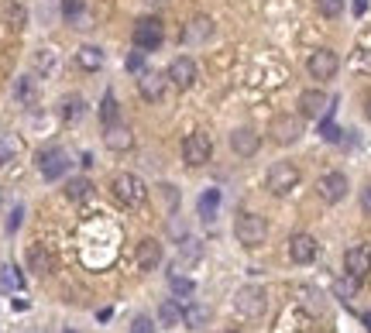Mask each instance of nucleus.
<instances>
[{"label": "nucleus", "mask_w": 371, "mask_h": 333, "mask_svg": "<svg viewBox=\"0 0 371 333\" xmlns=\"http://www.w3.org/2000/svg\"><path fill=\"white\" fill-rule=\"evenodd\" d=\"M162 38H165V31H162V21H159V17H138V21H134V31H131L134 48H141V52L159 48Z\"/></svg>", "instance_id": "20e7f679"}, {"label": "nucleus", "mask_w": 371, "mask_h": 333, "mask_svg": "<svg viewBox=\"0 0 371 333\" xmlns=\"http://www.w3.org/2000/svg\"><path fill=\"white\" fill-rule=\"evenodd\" d=\"M159 196H162L165 213H176V206H179V189H176L172 182H162V186H159Z\"/></svg>", "instance_id": "c85d7f7f"}, {"label": "nucleus", "mask_w": 371, "mask_h": 333, "mask_svg": "<svg viewBox=\"0 0 371 333\" xmlns=\"http://www.w3.org/2000/svg\"><path fill=\"white\" fill-rule=\"evenodd\" d=\"M0 282H3L7 289H21V271H17L14 264H3V268H0Z\"/></svg>", "instance_id": "473e14b6"}, {"label": "nucleus", "mask_w": 371, "mask_h": 333, "mask_svg": "<svg viewBox=\"0 0 371 333\" xmlns=\"http://www.w3.org/2000/svg\"><path fill=\"white\" fill-rule=\"evenodd\" d=\"M35 66H38V73H52V69H55V55H52L48 48H42V52L35 55Z\"/></svg>", "instance_id": "e433bc0d"}, {"label": "nucleus", "mask_w": 371, "mask_h": 333, "mask_svg": "<svg viewBox=\"0 0 371 333\" xmlns=\"http://www.w3.org/2000/svg\"><path fill=\"white\" fill-rule=\"evenodd\" d=\"M124 69H127V73H141V69H145V52H141V48H138V52H127Z\"/></svg>", "instance_id": "4c0bfd02"}, {"label": "nucleus", "mask_w": 371, "mask_h": 333, "mask_svg": "<svg viewBox=\"0 0 371 333\" xmlns=\"http://www.w3.org/2000/svg\"><path fill=\"white\" fill-rule=\"evenodd\" d=\"M320 138H323V141H341V127L330 124V120H323V124H320Z\"/></svg>", "instance_id": "58836bf2"}, {"label": "nucleus", "mask_w": 371, "mask_h": 333, "mask_svg": "<svg viewBox=\"0 0 371 333\" xmlns=\"http://www.w3.org/2000/svg\"><path fill=\"white\" fill-rule=\"evenodd\" d=\"M38 172H42L48 182L62 179V175L69 172V155H66L62 148H45V152H38Z\"/></svg>", "instance_id": "1a4fd4ad"}, {"label": "nucleus", "mask_w": 371, "mask_h": 333, "mask_svg": "<svg viewBox=\"0 0 371 333\" xmlns=\"http://www.w3.org/2000/svg\"><path fill=\"white\" fill-rule=\"evenodd\" d=\"M14 100H17V103H24V107H31V103H35V80H31V76L14 80Z\"/></svg>", "instance_id": "bb28decb"}, {"label": "nucleus", "mask_w": 371, "mask_h": 333, "mask_svg": "<svg viewBox=\"0 0 371 333\" xmlns=\"http://www.w3.org/2000/svg\"><path fill=\"white\" fill-rule=\"evenodd\" d=\"M110 192H114V199H117L120 206L134 210V206H141V203H145V196H148V186L141 182V175L120 172V175L110 182Z\"/></svg>", "instance_id": "f257e3e1"}, {"label": "nucleus", "mask_w": 371, "mask_h": 333, "mask_svg": "<svg viewBox=\"0 0 371 333\" xmlns=\"http://www.w3.org/2000/svg\"><path fill=\"white\" fill-rule=\"evenodd\" d=\"M76 62H80V69L96 73V69H103L107 52H103V48H96V45H83V48H76Z\"/></svg>", "instance_id": "6ab92c4d"}, {"label": "nucleus", "mask_w": 371, "mask_h": 333, "mask_svg": "<svg viewBox=\"0 0 371 333\" xmlns=\"http://www.w3.org/2000/svg\"><path fill=\"white\" fill-rule=\"evenodd\" d=\"M210 155H213V141H210V134L206 131H192V134H186L183 141V162L189 168H203L210 162Z\"/></svg>", "instance_id": "7ed1b4c3"}, {"label": "nucleus", "mask_w": 371, "mask_h": 333, "mask_svg": "<svg viewBox=\"0 0 371 333\" xmlns=\"http://www.w3.org/2000/svg\"><path fill=\"white\" fill-rule=\"evenodd\" d=\"M365 117H368V120H371V93H368V96H365Z\"/></svg>", "instance_id": "a18cd8bd"}, {"label": "nucleus", "mask_w": 371, "mask_h": 333, "mask_svg": "<svg viewBox=\"0 0 371 333\" xmlns=\"http://www.w3.org/2000/svg\"><path fill=\"white\" fill-rule=\"evenodd\" d=\"M83 7H87V0H62V17H66V21H76V17L83 14Z\"/></svg>", "instance_id": "f704fd0d"}, {"label": "nucleus", "mask_w": 371, "mask_h": 333, "mask_svg": "<svg viewBox=\"0 0 371 333\" xmlns=\"http://www.w3.org/2000/svg\"><path fill=\"white\" fill-rule=\"evenodd\" d=\"M162 244L155 241V237H145L141 244H138V251H134V261H138V268L141 271H155L159 264H162Z\"/></svg>", "instance_id": "dca6fc26"}, {"label": "nucleus", "mask_w": 371, "mask_h": 333, "mask_svg": "<svg viewBox=\"0 0 371 333\" xmlns=\"http://www.w3.org/2000/svg\"><path fill=\"white\" fill-rule=\"evenodd\" d=\"M21 220H24V206H14L10 217H7V234H14V231L21 227Z\"/></svg>", "instance_id": "a19ab883"}, {"label": "nucleus", "mask_w": 371, "mask_h": 333, "mask_svg": "<svg viewBox=\"0 0 371 333\" xmlns=\"http://www.w3.org/2000/svg\"><path fill=\"white\" fill-rule=\"evenodd\" d=\"M217 210H220V189H206V192L199 196V203H196V213L210 224V220L217 217Z\"/></svg>", "instance_id": "4be33fe9"}, {"label": "nucleus", "mask_w": 371, "mask_h": 333, "mask_svg": "<svg viewBox=\"0 0 371 333\" xmlns=\"http://www.w3.org/2000/svg\"><path fill=\"white\" fill-rule=\"evenodd\" d=\"M299 179H302V175H299V168L292 165V162H275V165L269 168V179H265V182H269V192H272V196H289V192L299 186Z\"/></svg>", "instance_id": "39448f33"}, {"label": "nucleus", "mask_w": 371, "mask_h": 333, "mask_svg": "<svg viewBox=\"0 0 371 333\" xmlns=\"http://www.w3.org/2000/svg\"><path fill=\"white\" fill-rule=\"evenodd\" d=\"M368 10V0H354V14H365Z\"/></svg>", "instance_id": "c03bdc74"}, {"label": "nucleus", "mask_w": 371, "mask_h": 333, "mask_svg": "<svg viewBox=\"0 0 371 333\" xmlns=\"http://www.w3.org/2000/svg\"><path fill=\"white\" fill-rule=\"evenodd\" d=\"M289 258L296 264H309L316 258V237L313 234H292L289 237Z\"/></svg>", "instance_id": "f3484780"}, {"label": "nucleus", "mask_w": 371, "mask_h": 333, "mask_svg": "<svg viewBox=\"0 0 371 333\" xmlns=\"http://www.w3.org/2000/svg\"><path fill=\"white\" fill-rule=\"evenodd\" d=\"M28 268H31L35 275H48V271H52V254L42 248V244H31V248H28Z\"/></svg>", "instance_id": "412c9836"}, {"label": "nucleus", "mask_w": 371, "mask_h": 333, "mask_svg": "<svg viewBox=\"0 0 371 333\" xmlns=\"http://www.w3.org/2000/svg\"><path fill=\"white\" fill-rule=\"evenodd\" d=\"M199 254H203V248H199V241L186 237V241H183V248H179V258H183V261H196Z\"/></svg>", "instance_id": "c9c22d12"}, {"label": "nucleus", "mask_w": 371, "mask_h": 333, "mask_svg": "<svg viewBox=\"0 0 371 333\" xmlns=\"http://www.w3.org/2000/svg\"><path fill=\"white\" fill-rule=\"evenodd\" d=\"M169 282H172V292H176V299H179V303H186V299L196 292V285H192L189 278H183V275H169Z\"/></svg>", "instance_id": "7c9ffc66"}, {"label": "nucleus", "mask_w": 371, "mask_h": 333, "mask_svg": "<svg viewBox=\"0 0 371 333\" xmlns=\"http://www.w3.org/2000/svg\"><path fill=\"white\" fill-rule=\"evenodd\" d=\"M10 24H14V28H24V7L10 3Z\"/></svg>", "instance_id": "79ce46f5"}, {"label": "nucleus", "mask_w": 371, "mask_h": 333, "mask_svg": "<svg viewBox=\"0 0 371 333\" xmlns=\"http://www.w3.org/2000/svg\"><path fill=\"white\" fill-rule=\"evenodd\" d=\"M213 35V21L210 17H196V21H189L183 31V42H189V45H199V42H206Z\"/></svg>", "instance_id": "aec40b11"}, {"label": "nucleus", "mask_w": 371, "mask_h": 333, "mask_svg": "<svg viewBox=\"0 0 371 333\" xmlns=\"http://www.w3.org/2000/svg\"><path fill=\"white\" fill-rule=\"evenodd\" d=\"M169 83L179 86V89H189V86L196 83V62L189 59V55H179V59H172V66H169Z\"/></svg>", "instance_id": "2eb2a0df"}, {"label": "nucleus", "mask_w": 371, "mask_h": 333, "mask_svg": "<svg viewBox=\"0 0 371 333\" xmlns=\"http://www.w3.org/2000/svg\"><path fill=\"white\" fill-rule=\"evenodd\" d=\"M265 289L262 285H244V289H237V296H234V309L241 313V316H262L265 313Z\"/></svg>", "instance_id": "423d86ee"}, {"label": "nucleus", "mask_w": 371, "mask_h": 333, "mask_svg": "<svg viewBox=\"0 0 371 333\" xmlns=\"http://www.w3.org/2000/svg\"><path fill=\"white\" fill-rule=\"evenodd\" d=\"M302 138V117H296V114H282L272 120V141L275 145H296Z\"/></svg>", "instance_id": "6e6552de"}, {"label": "nucleus", "mask_w": 371, "mask_h": 333, "mask_svg": "<svg viewBox=\"0 0 371 333\" xmlns=\"http://www.w3.org/2000/svg\"><path fill=\"white\" fill-rule=\"evenodd\" d=\"M234 237H237L244 248L265 244V237H269L265 217H258V213H237V220H234Z\"/></svg>", "instance_id": "f03ea898"}, {"label": "nucleus", "mask_w": 371, "mask_h": 333, "mask_svg": "<svg viewBox=\"0 0 371 333\" xmlns=\"http://www.w3.org/2000/svg\"><path fill=\"white\" fill-rule=\"evenodd\" d=\"M59 114H62V120H66V124L80 120V117L87 114V103H83V96H66V100H62V107H59Z\"/></svg>", "instance_id": "393cba45"}, {"label": "nucleus", "mask_w": 371, "mask_h": 333, "mask_svg": "<svg viewBox=\"0 0 371 333\" xmlns=\"http://www.w3.org/2000/svg\"><path fill=\"white\" fill-rule=\"evenodd\" d=\"M258 148H262L258 131H251V127H237V131L230 134V152H234V155L251 159V155H258Z\"/></svg>", "instance_id": "4468645a"}, {"label": "nucleus", "mask_w": 371, "mask_h": 333, "mask_svg": "<svg viewBox=\"0 0 371 333\" xmlns=\"http://www.w3.org/2000/svg\"><path fill=\"white\" fill-rule=\"evenodd\" d=\"M206 320H210V309H206L203 303H186L183 306V323L186 327L199 330V327H206Z\"/></svg>", "instance_id": "b1692460"}, {"label": "nucleus", "mask_w": 371, "mask_h": 333, "mask_svg": "<svg viewBox=\"0 0 371 333\" xmlns=\"http://www.w3.org/2000/svg\"><path fill=\"white\" fill-rule=\"evenodd\" d=\"M316 7H320L323 17H341L344 14V0H316Z\"/></svg>", "instance_id": "72a5a7b5"}, {"label": "nucleus", "mask_w": 371, "mask_h": 333, "mask_svg": "<svg viewBox=\"0 0 371 333\" xmlns=\"http://www.w3.org/2000/svg\"><path fill=\"white\" fill-rule=\"evenodd\" d=\"M131 333H155V323H152V316H134V323H131Z\"/></svg>", "instance_id": "ea45409f"}, {"label": "nucleus", "mask_w": 371, "mask_h": 333, "mask_svg": "<svg viewBox=\"0 0 371 333\" xmlns=\"http://www.w3.org/2000/svg\"><path fill=\"white\" fill-rule=\"evenodd\" d=\"M306 69H309V76L313 80H334L337 76V69H341V62H337V52H330V48H316L309 59H306Z\"/></svg>", "instance_id": "0eeeda50"}, {"label": "nucleus", "mask_w": 371, "mask_h": 333, "mask_svg": "<svg viewBox=\"0 0 371 333\" xmlns=\"http://www.w3.org/2000/svg\"><path fill=\"white\" fill-rule=\"evenodd\" d=\"M361 213H365V217H371V186H365V189H361Z\"/></svg>", "instance_id": "37998d69"}, {"label": "nucleus", "mask_w": 371, "mask_h": 333, "mask_svg": "<svg viewBox=\"0 0 371 333\" xmlns=\"http://www.w3.org/2000/svg\"><path fill=\"white\" fill-rule=\"evenodd\" d=\"M334 292H337V296H341V299H351V296H354V292H358V278H351V275H347V271H344V278H341V282H337V285H334Z\"/></svg>", "instance_id": "2f4dec72"}, {"label": "nucleus", "mask_w": 371, "mask_h": 333, "mask_svg": "<svg viewBox=\"0 0 371 333\" xmlns=\"http://www.w3.org/2000/svg\"><path fill=\"white\" fill-rule=\"evenodd\" d=\"M227 333H241V330H227Z\"/></svg>", "instance_id": "de8ad7c7"}, {"label": "nucleus", "mask_w": 371, "mask_h": 333, "mask_svg": "<svg viewBox=\"0 0 371 333\" xmlns=\"http://www.w3.org/2000/svg\"><path fill=\"white\" fill-rule=\"evenodd\" d=\"M17 152H21V141L14 134H0V168L10 165L17 159Z\"/></svg>", "instance_id": "cd10ccee"}, {"label": "nucleus", "mask_w": 371, "mask_h": 333, "mask_svg": "<svg viewBox=\"0 0 371 333\" xmlns=\"http://www.w3.org/2000/svg\"><path fill=\"white\" fill-rule=\"evenodd\" d=\"M159 323L162 327H183V306H179V299H165L159 306Z\"/></svg>", "instance_id": "5701e85b"}, {"label": "nucleus", "mask_w": 371, "mask_h": 333, "mask_svg": "<svg viewBox=\"0 0 371 333\" xmlns=\"http://www.w3.org/2000/svg\"><path fill=\"white\" fill-rule=\"evenodd\" d=\"M90 179H69V182H66V196H69V199H87V196H90Z\"/></svg>", "instance_id": "c756f323"}, {"label": "nucleus", "mask_w": 371, "mask_h": 333, "mask_svg": "<svg viewBox=\"0 0 371 333\" xmlns=\"http://www.w3.org/2000/svg\"><path fill=\"white\" fill-rule=\"evenodd\" d=\"M117 120H120L117 96H114V93H107V96H103V103H100V124H103V127H114Z\"/></svg>", "instance_id": "a878e982"}, {"label": "nucleus", "mask_w": 371, "mask_h": 333, "mask_svg": "<svg viewBox=\"0 0 371 333\" xmlns=\"http://www.w3.org/2000/svg\"><path fill=\"white\" fill-rule=\"evenodd\" d=\"M165 89H169V76H162V73H145V69H141L138 93H141L148 103H159V100H165Z\"/></svg>", "instance_id": "f8f14e48"}, {"label": "nucleus", "mask_w": 371, "mask_h": 333, "mask_svg": "<svg viewBox=\"0 0 371 333\" xmlns=\"http://www.w3.org/2000/svg\"><path fill=\"white\" fill-rule=\"evenodd\" d=\"M103 141H107V148H110V152H131V145H134V134H131V127H120V124H114V127H107Z\"/></svg>", "instance_id": "a211bd4d"}, {"label": "nucleus", "mask_w": 371, "mask_h": 333, "mask_svg": "<svg viewBox=\"0 0 371 333\" xmlns=\"http://www.w3.org/2000/svg\"><path fill=\"white\" fill-rule=\"evenodd\" d=\"M344 271L351 275V278H368L371 275V248L365 244H354V248L344 251Z\"/></svg>", "instance_id": "9b49d317"}, {"label": "nucleus", "mask_w": 371, "mask_h": 333, "mask_svg": "<svg viewBox=\"0 0 371 333\" xmlns=\"http://www.w3.org/2000/svg\"><path fill=\"white\" fill-rule=\"evenodd\" d=\"M347 189H351V182H347L344 172H327V175H320V182H316V192H320L323 203H341V199L347 196Z\"/></svg>", "instance_id": "9d476101"}, {"label": "nucleus", "mask_w": 371, "mask_h": 333, "mask_svg": "<svg viewBox=\"0 0 371 333\" xmlns=\"http://www.w3.org/2000/svg\"><path fill=\"white\" fill-rule=\"evenodd\" d=\"M327 107H330V96H327L323 89H306V93L299 96V117L316 120V117L327 114Z\"/></svg>", "instance_id": "ddd939ff"}, {"label": "nucleus", "mask_w": 371, "mask_h": 333, "mask_svg": "<svg viewBox=\"0 0 371 333\" xmlns=\"http://www.w3.org/2000/svg\"><path fill=\"white\" fill-rule=\"evenodd\" d=\"M365 323H368V330H371V313H368V316H365Z\"/></svg>", "instance_id": "49530a36"}]
</instances>
